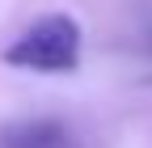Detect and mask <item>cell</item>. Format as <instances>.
<instances>
[{
	"mask_svg": "<svg viewBox=\"0 0 152 148\" xmlns=\"http://www.w3.org/2000/svg\"><path fill=\"white\" fill-rule=\"evenodd\" d=\"M4 64L26 68V72H51V76L55 72H76V64H80V26L68 13L38 17L30 30H21L4 47Z\"/></svg>",
	"mask_w": 152,
	"mask_h": 148,
	"instance_id": "obj_1",
	"label": "cell"
},
{
	"mask_svg": "<svg viewBox=\"0 0 152 148\" xmlns=\"http://www.w3.org/2000/svg\"><path fill=\"white\" fill-rule=\"evenodd\" d=\"M0 148H76L59 119H17L0 127Z\"/></svg>",
	"mask_w": 152,
	"mask_h": 148,
	"instance_id": "obj_2",
	"label": "cell"
}]
</instances>
